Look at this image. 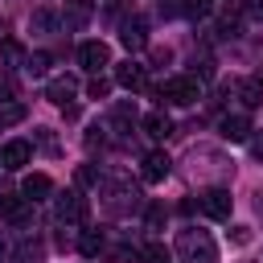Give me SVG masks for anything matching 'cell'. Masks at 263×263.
<instances>
[{
    "label": "cell",
    "instance_id": "d590c367",
    "mask_svg": "<svg viewBox=\"0 0 263 263\" xmlns=\"http://www.w3.org/2000/svg\"><path fill=\"white\" fill-rule=\"evenodd\" d=\"M251 152H255V156H263V132H259V136L251 140Z\"/></svg>",
    "mask_w": 263,
    "mask_h": 263
},
{
    "label": "cell",
    "instance_id": "8fae6325",
    "mask_svg": "<svg viewBox=\"0 0 263 263\" xmlns=\"http://www.w3.org/2000/svg\"><path fill=\"white\" fill-rule=\"evenodd\" d=\"M251 119L247 115H222V123H218V136L222 140H230V144H242V140H251Z\"/></svg>",
    "mask_w": 263,
    "mask_h": 263
},
{
    "label": "cell",
    "instance_id": "7c38bea8",
    "mask_svg": "<svg viewBox=\"0 0 263 263\" xmlns=\"http://www.w3.org/2000/svg\"><path fill=\"white\" fill-rule=\"evenodd\" d=\"M0 214L12 218L16 226H29V222H33V201H25V197H16V193H4V197H0Z\"/></svg>",
    "mask_w": 263,
    "mask_h": 263
},
{
    "label": "cell",
    "instance_id": "e575fe53",
    "mask_svg": "<svg viewBox=\"0 0 263 263\" xmlns=\"http://www.w3.org/2000/svg\"><path fill=\"white\" fill-rule=\"evenodd\" d=\"M168 58H173V49H152V62H156V66H164Z\"/></svg>",
    "mask_w": 263,
    "mask_h": 263
},
{
    "label": "cell",
    "instance_id": "5b68a950",
    "mask_svg": "<svg viewBox=\"0 0 263 263\" xmlns=\"http://www.w3.org/2000/svg\"><path fill=\"white\" fill-rule=\"evenodd\" d=\"M189 160H201V177H218V181H222V177H230V173H234V164H230L218 148H193V152H189Z\"/></svg>",
    "mask_w": 263,
    "mask_h": 263
},
{
    "label": "cell",
    "instance_id": "44dd1931",
    "mask_svg": "<svg viewBox=\"0 0 263 263\" xmlns=\"http://www.w3.org/2000/svg\"><path fill=\"white\" fill-rule=\"evenodd\" d=\"M78 251H82L86 259H95V255L103 251V234H99V230H82V238H78Z\"/></svg>",
    "mask_w": 263,
    "mask_h": 263
},
{
    "label": "cell",
    "instance_id": "d6a6232c",
    "mask_svg": "<svg viewBox=\"0 0 263 263\" xmlns=\"http://www.w3.org/2000/svg\"><path fill=\"white\" fill-rule=\"evenodd\" d=\"M12 90H16L12 74H8V70H0V95H4V99H12Z\"/></svg>",
    "mask_w": 263,
    "mask_h": 263
},
{
    "label": "cell",
    "instance_id": "52a82bcc",
    "mask_svg": "<svg viewBox=\"0 0 263 263\" xmlns=\"http://www.w3.org/2000/svg\"><path fill=\"white\" fill-rule=\"evenodd\" d=\"M82 218H86V197H82L78 189L62 193V197H58V222L70 226V222H82Z\"/></svg>",
    "mask_w": 263,
    "mask_h": 263
},
{
    "label": "cell",
    "instance_id": "4fadbf2b",
    "mask_svg": "<svg viewBox=\"0 0 263 263\" xmlns=\"http://www.w3.org/2000/svg\"><path fill=\"white\" fill-rule=\"evenodd\" d=\"M119 41L127 45V53H136V49H144V45H148V25H144L140 16H132V21H123V25H119Z\"/></svg>",
    "mask_w": 263,
    "mask_h": 263
},
{
    "label": "cell",
    "instance_id": "2e32d148",
    "mask_svg": "<svg viewBox=\"0 0 263 263\" xmlns=\"http://www.w3.org/2000/svg\"><path fill=\"white\" fill-rule=\"evenodd\" d=\"M90 12H95V4H90V0H70L62 21H66V29H82V25L90 21Z\"/></svg>",
    "mask_w": 263,
    "mask_h": 263
},
{
    "label": "cell",
    "instance_id": "3957f363",
    "mask_svg": "<svg viewBox=\"0 0 263 263\" xmlns=\"http://www.w3.org/2000/svg\"><path fill=\"white\" fill-rule=\"evenodd\" d=\"M103 205H107L115 218H123V214H136V210L144 205V197H140V189H136L132 181H123V177H119V181H111V185H107V201H103Z\"/></svg>",
    "mask_w": 263,
    "mask_h": 263
},
{
    "label": "cell",
    "instance_id": "836d02e7",
    "mask_svg": "<svg viewBox=\"0 0 263 263\" xmlns=\"http://www.w3.org/2000/svg\"><path fill=\"white\" fill-rule=\"evenodd\" d=\"M8 259H12V238L0 234V263H8Z\"/></svg>",
    "mask_w": 263,
    "mask_h": 263
},
{
    "label": "cell",
    "instance_id": "f1b7e54d",
    "mask_svg": "<svg viewBox=\"0 0 263 263\" xmlns=\"http://www.w3.org/2000/svg\"><path fill=\"white\" fill-rule=\"evenodd\" d=\"M78 181L82 185H99V168L95 164H78Z\"/></svg>",
    "mask_w": 263,
    "mask_h": 263
},
{
    "label": "cell",
    "instance_id": "4316f807",
    "mask_svg": "<svg viewBox=\"0 0 263 263\" xmlns=\"http://www.w3.org/2000/svg\"><path fill=\"white\" fill-rule=\"evenodd\" d=\"M86 90H90V99H103V95L111 90V78H103V74H95V78L86 82Z\"/></svg>",
    "mask_w": 263,
    "mask_h": 263
},
{
    "label": "cell",
    "instance_id": "6da1fadb",
    "mask_svg": "<svg viewBox=\"0 0 263 263\" xmlns=\"http://www.w3.org/2000/svg\"><path fill=\"white\" fill-rule=\"evenodd\" d=\"M177 255H181L185 263H218V247H214V238H210L205 230H197V226L177 230Z\"/></svg>",
    "mask_w": 263,
    "mask_h": 263
},
{
    "label": "cell",
    "instance_id": "ffe728a7",
    "mask_svg": "<svg viewBox=\"0 0 263 263\" xmlns=\"http://www.w3.org/2000/svg\"><path fill=\"white\" fill-rule=\"evenodd\" d=\"M132 123H136V103H115L111 127H132Z\"/></svg>",
    "mask_w": 263,
    "mask_h": 263
},
{
    "label": "cell",
    "instance_id": "9a60e30c",
    "mask_svg": "<svg viewBox=\"0 0 263 263\" xmlns=\"http://www.w3.org/2000/svg\"><path fill=\"white\" fill-rule=\"evenodd\" d=\"M21 193H25V201H45V197L53 193V181H49L45 173H33V177H25Z\"/></svg>",
    "mask_w": 263,
    "mask_h": 263
},
{
    "label": "cell",
    "instance_id": "83f0119b",
    "mask_svg": "<svg viewBox=\"0 0 263 263\" xmlns=\"http://www.w3.org/2000/svg\"><path fill=\"white\" fill-rule=\"evenodd\" d=\"M181 12L185 16H205L210 12V0H181Z\"/></svg>",
    "mask_w": 263,
    "mask_h": 263
},
{
    "label": "cell",
    "instance_id": "484cf974",
    "mask_svg": "<svg viewBox=\"0 0 263 263\" xmlns=\"http://www.w3.org/2000/svg\"><path fill=\"white\" fill-rule=\"evenodd\" d=\"M136 259H140V251L127 247V242H119V247L111 251V263H136Z\"/></svg>",
    "mask_w": 263,
    "mask_h": 263
},
{
    "label": "cell",
    "instance_id": "d4e9b609",
    "mask_svg": "<svg viewBox=\"0 0 263 263\" xmlns=\"http://www.w3.org/2000/svg\"><path fill=\"white\" fill-rule=\"evenodd\" d=\"M25 70H29V74H45V70H49V53H29V58H25Z\"/></svg>",
    "mask_w": 263,
    "mask_h": 263
},
{
    "label": "cell",
    "instance_id": "9c48e42d",
    "mask_svg": "<svg viewBox=\"0 0 263 263\" xmlns=\"http://www.w3.org/2000/svg\"><path fill=\"white\" fill-rule=\"evenodd\" d=\"M168 173H173V160H168V152H148V156H144V164H140V177H144L148 185H160Z\"/></svg>",
    "mask_w": 263,
    "mask_h": 263
},
{
    "label": "cell",
    "instance_id": "603a6c76",
    "mask_svg": "<svg viewBox=\"0 0 263 263\" xmlns=\"http://www.w3.org/2000/svg\"><path fill=\"white\" fill-rule=\"evenodd\" d=\"M29 111H25V103H4L0 107V127H8V123H21Z\"/></svg>",
    "mask_w": 263,
    "mask_h": 263
},
{
    "label": "cell",
    "instance_id": "1f68e13d",
    "mask_svg": "<svg viewBox=\"0 0 263 263\" xmlns=\"http://www.w3.org/2000/svg\"><path fill=\"white\" fill-rule=\"evenodd\" d=\"M230 242L247 247V242H251V226H234V230H230Z\"/></svg>",
    "mask_w": 263,
    "mask_h": 263
},
{
    "label": "cell",
    "instance_id": "d6986e66",
    "mask_svg": "<svg viewBox=\"0 0 263 263\" xmlns=\"http://www.w3.org/2000/svg\"><path fill=\"white\" fill-rule=\"evenodd\" d=\"M29 29H33V33H53V29H58V16H53L49 8H41V12L29 16Z\"/></svg>",
    "mask_w": 263,
    "mask_h": 263
},
{
    "label": "cell",
    "instance_id": "ac0fdd59",
    "mask_svg": "<svg viewBox=\"0 0 263 263\" xmlns=\"http://www.w3.org/2000/svg\"><path fill=\"white\" fill-rule=\"evenodd\" d=\"M238 99H242L247 107H259V103H263V78H255V74L242 78V82H238Z\"/></svg>",
    "mask_w": 263,
    "mask_h": 263
},
{
    "label": "cell",
    "instance_id": "ba28073f",
    "mask_svg": "<svg viewBox=\"0 0 263 263\" xmlns=\"http://www.w3.org/2000/svg\"><path fill=\"white\" fill-rule=\"evenodd\" d=\"M78 62H82L90 74H99L103 66H111V49H107L103 41H82V45H78Z\"/></svg>",
    "mask_w": 263,
    "mask_h": 263
},
{
    "label": "cell",
    "instance_id": "277c9868",
    "mask_svg": "<svg viewBox=\"0 0 263 263\" xmlns=\"http://www.w3.org/2000/svg\"><path fill=\"white\" fill-rule=\"evenodd\" d=\"M197 210H201L205 218H214V222H226V218H230V210H234V197H230V189L210 185V189L197 197Z\"/></svg>",
    "mask_w": 263,
    "mask_h": 263
},
{
    "label": "cell",
    "instance_id": "7402d4cb",
    "mask_svg": "<svg viewBox=\"0 0 263 263\" xmlns=\"http://www.w3.org/2000/svg\"><path fill=\"white\" fill-rule=\"evenodd\" d=\"M140 259L144 263H168V251H164V242H144L140 247Z\"/></svg>",
    "mask_w": 263,
    "mask_h": 263
},
{
    "label": "cell",
    "instance_id": "4dcf8cb0",
    "mask_svg": "<svg viewBox=\"0 0 263 263\" xmlns=\"http://www.w3.org/2000/svg\"><path fill=\"white\" fill-rule=\"evenodd\" d=\"M160 222H164V205H148V226L160 230Z\"/></svg>",
    "mask_w": 263,
    "mask_h": 263
},
{
    "label": "cell",
    "instance_id": "5bb4252c",
    "mask_svg": "<svg viewBox=\"0 0 263 263\" xmlns=\"http://www.w3.org/2000/svg\"><path fill=\"white\" fill-rule=\"evenodd\" d=\"M115 82H119L123 90H140V86H144V66L132 62V58L119 62V66H115Z\"/></svg>",
    "mask_w": 263,
    "mask_h": 263
},
{
    "label": "cell",
    "instance_id": "7a4b0ae2",
    "mask_svg": "<svg viewBox=\"0 0 263 263\" xmlns=\"http://www.w3.org/2000/svg\"><path fill=\"white\" fill-rule=\"evenodd\" d=\"M156 95H160V103L189 107V103H197V99H201V78H193V74H177V78H168Z\"/></svg>",
    "mask_w": 263,
    "mask_h": 263
},
{
    "label": "cell",
    "instance_id": "e0dca14e",
    "mask_svg": "<svg viewBox=\"0 0 263 263\" xmlns=\"http://www.w3.org/2000/svg\"><path fill=\"white\" fill-rule=\"evenodd\" d=\"M144 136H152V140H164V136H173V119H168L164 111H152V115H144Z\"/></svg>",
    "mask_w": 263,
    "mask_h": 263
},
{
    "label": "cell",
    "instance_id": "8992f818",
    "mask_svg": "<svg viewBox=\"0 0 263 263\" xmlns=\"http://www.w3.org/2000/svg\"><path fill=\"white\" fill-rule=\"evenodd\" d=\"M29 160H33V144H29V140H8V144L0 148V168H12V173H16V168H25Z\"/></svg>",
    "mask_w": 263,
    "mask_h": 263
},
{
    "label": "cell",
    "instance_id": "30bf717a",
    "mask_svg": "<svg viewBox=\"0 0 263 263\" xmlns=\"http://www.w3.org/2000/svg\"><path fill=\"white\" fill-rule=\"evenodd\" d=\"M74 95H78V78H74V74H58V78H49V86H45V99L58 103V107H66Z\"/></svg>",
    "mask_w": 263,
    "mask_h": 263
},
{
    "label": "cell",
    "instance_id": "cb8c5ba5",
    "mask_svg": "<svg viewBox=\"0 0 263 263\" xmlns=\"http://www.w3.org/2000/svg\"><path fill=\"white\" fill-rule=\"evenodd\" d=\"M0 53H4L12 66H25V58H29V53L21 49V41H12V37H8V41H0Z\"/></svg>",
    "mask_w": 263,
    "mask_h": 263
},
{
    "label": "cell",
    "instance_id": "f546056e",
    "mask_svg": "<svg viewBox=\"0 0 263 263\" xmlns=\"http://www.w3.org/2000/svg\"><path fill=\"white\" fill-rule=\"evenodd\" d=\"M242 16L247 21H263V0H247L242 4Z\"/></svg>",
    "mask_w": 263,
    "mask_h": 263
}]
</instances>
